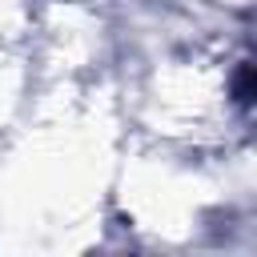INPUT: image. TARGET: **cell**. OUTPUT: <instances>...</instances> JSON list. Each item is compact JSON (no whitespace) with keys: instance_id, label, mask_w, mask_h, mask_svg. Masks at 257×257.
Segmentation results:
<instances>
[{"instance_id":"obj_1","label":"cell","mask_w":257,"mask_h":257,"mask_svg":"<svg viewBox=\"0 0 257 257\" xmlns=\"http://www.w3.org/2000/svg\"><path fill=\"white\" fill-rule=\"evenodd\" d=\"M237 96H241L245 104H253V100H257V68H253V64L237 76Z\"/></svg>"}]
</instances>
